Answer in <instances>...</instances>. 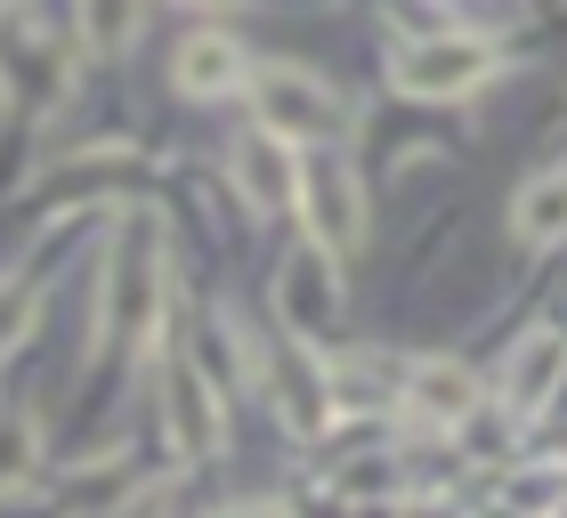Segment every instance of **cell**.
<instances>
[{"label":"cell","mask_w":567,"mask_h":518,"mask_svg":"<svg viewBox=\"0 0 567 518\" xmlns=\"http://www.w3.org/2000/svg\"><path fill=\"white\" fill-rule=\"evenodd\" d=\"M251 106H260V130H276V138H292V146L341 138V122H349V106L300 65H260L251 73Z\"/></svg>","instance_id":"1"},{"label":"cell","mask_w":567,"mask_h":518,"mask_svg":"<svg viewBox=\"0 0 567 518\" xmlns=\"http://www.w3.org/2000/svg\"><path fill=\"white\" fill-rule=\"evenodd\" d=\"M300 211H308V236H317V251L332 268L365 251V187H357V170L341 154H317L300 170Z\"/></svg>","instance_id":"2"},{"label":"cell","mask_w":567,"mask_h":518,"mask_svg":"<svg viewBox=\"0 0 567 518\" xmlns=\"http://www.w3.org/2000/svg\"><path fill=\"white\" fill-rule=\"evenodd\" d=\"M486 73H495V41H478V33H430V41H414L398 58V90L405 97H471Z\"/></svg>","instance_id":"3"},{"label":"cell","mask_w":567,"mask_h":518,"mask_svg":"<svg viewBox=\"0 0 567 518\" xmlns=\"http://www.w3.org/2000/svg\"><path fill=\"white\" fill-rule=\"evenodd\" d=\"M97 308H106L114 332L163 324V259H154V227L146 219L114 244V268H106V283H97Z\"/></svg>","instance_id":"4"},{"label":"cell","mask_w":567,"mask_h":518,"mask_svg":"<svg viewBox=\"0 0 567 518\" xmlns=\"http://www.w3.org/2000/svg\"><path fill=\"white\" fill-rule=\"evenodd\" d=\"M227 170H236V187L251 211H284V203L300 195V163H292V138H276V130H244L236 154H227Z\"/></svg>","instance_id":"5"},{"label":"cell","mask_w":567,"mask_h":518,"mask_svg":"<svg viewBox=\"0 0 567 518\" xmlns=\"http://www.w3.org/2000/svg\"><path fill=\"white\" fill-rule=\"evenodd\" d=\"M163 429H171V446L187 454V462H203V454L219 446V429H227V397L195 365H178L171 388H163Z\"/></svg>","instance_id":"6"},{"label":"cell","mask_w":567,"mask_h":518,"mask_svg":"<svg viewBox=\"0 0 567 518\" xmlns=\"http://www.w3.org/2000/svg\"><path fill=\"white\" fill-rule=\"evenodd\" d=\"M478 373H462V365H446V356H430V365H414V381H405V405H414V422H430V429H462L478 413Z\"/></svg>","instance_id":"7"},{"label":"cell","mask_w":567,"mask_h":518,"mask_svg":"<svg viewBox=\"0 0 567 518\" xmlns=\"http://www.w3.org/2000/svg\"><path fill=\"white\" fill-rule=\"evenodd\" d=\"M559 381H567V332H527L519 349H511V365H503V397L519 405V413H535V405H551L559 397Z\"/></svg>","instance_id":"8"},{"label":"cell","mask_w":567,"mask_h":518,"mask_svg":"<svg viewBox=\"0 0 567 518\" xmlns=\"http://www.w3.org/2000/svg\"><path fill=\"white\" fill-rule=\"evenodd\" d=\"M171 82L187 90V97H227V90H244L251 73H244V49L227 41V33H195L187 49H178Z\"/></svg>","instance_id":"9"},{"label":"cell","mask_w":567,"mask_h":518,"mask_svg":"<svg viewBox=\"0 0 567 518\" xmlns=\"http://www.w3.org/2000/svg\"><path fill=\"white\" fill-rule=\"evenodd\" d=\"M332 259L324 251H300L292 259V268H284V283H276V292H284V317H292L300 332H317V324H332V300H341V292H332Z\"/></svg>","instance_id":"10"},{"label":"cell","mask_w":567,"mask_h":518,"mask_svg":"<svg viewBox=\"0 0 567 518\" xmlns=\"http://www.w3.org/2000/svg\"><path fill=\"white\" fill-rule=\"evenodd\" d=\"M567 236V170H551V178H535V187L519 195V244H559Z\"/></svg>","instance_id":"11"},{"label":"cell","mask_w":567,"mask_h":518,"mask_svg":"<svg viewBox=\"0 0 567 518\" xmlns=\"http://www.w3.org/2000/svg\"><path fill=\"white\" fill-rule=\"evenodd\" d=\"M138 33V0H82V41L97 58H122Z\"/></svg>","instance_id":"12"},{"label":"cell","mask_w":567,"mask_h":518,"mask_svg":"<svg viewBox=\"0 0 567 518\" xmlns=\"http://www.w3.org/2000/svg\"><path fill=\"white\" fill-rule=\"evenodd\" d=\"M33 317H41L33 283H24V276H0V356H9L24 332H33Z\"/></svg>","instance_id":"13"},{"label":"cell","mask_w":567,"mask_h":518,"mask_svg":"<svg viewBox=\"0 0 567 518\" xmlns=\"http://www.w3.org/2000/svg\"><path fill=\"white\" fill-rule=\"evenodd\" d=\"M17 478H33V422H24V413L0 422V495H9Z\"/></svg>","instance_id":"14"},{"label":"cell","mask_w":567,"mask_h":518,"mask_svg":"<svg viewBox=\"0 0 567 518\" xmlns=\"http://www.w3.org/2000/svg\"><path fill=\"white\" fill-rule=\"evenodd\" d=\"M236 518H276V510H236Z\"/></svg>","instance_id":"15"},{"label":"cell","mask_w":567,"mask_h":518,"mask_svg":"<svg viewBox=\"0 0 567 518\" xmlns=\"http://www.w3.org/2000/svg\"><path fill=\"white\" fill-rule=\"evenodd\" d=\"M195 9H219V0H195Z\"/></svg>","instance_id":"16"},{"label":"cell","mask_w":567,"mask_h":518,"mask_svg":"<svg viewBox=\"0 0 567 518\" xmlns=\"http://www.w3.org/2000/svg\"><path fill=\"white\" fill-rule=\"evenodd\" d=\"M0 9H9V0H0Z\"/></svg>","instance_id":"17"}]
</instances>
